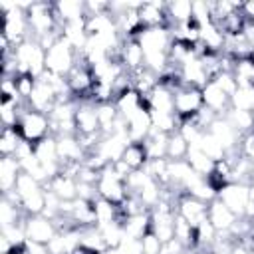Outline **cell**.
<instances>
[{
  "instance_id": "6da1fadb",
  "label": "cell",
  "mask_w": 254,
  "mask_h": 254,
  "mask_svg": "<svg viewBox=\"0 0 254 254\" xmlns=\"http://www.w3.org/2000/svg\"><path fill=\"white\" fill-rule=\"evenodd\" d=\"M26 18H28V26H30V36L36 40L46 34H52L60 28L54 4H48V2H32L30 8L26 10Z\"/></svg>"
},
{
  "instance_id": "7a4b0ae2",
  "label": "cell",
  "mask_w": 254,
  "mask_h": 254,
  "mask_svg": "<svg viewBox=\"0 0 254 254\" xmlns=\"http://www.w3.org/2000/svg\"><path fill=\"white\" fill-rule=\"evenodd\" d=\"M18 133L22 135L24 141L36 145L38 141H42L44 137L52 135V125H50V115L46 113H40V111H34L30 109L28 105L22 109V115H20V121H18Z\"/></svg>"
},
{
  "instance_id": "3957f363",
  "label": "cell",
  "mask_w": 254,
  "mask_h": 254,
  "mask_svg": "<svg viewBox=\"0 0 254 254\" xmlns=\"http://www.w3.org/2000/svg\"><path fill=\"white\" fill-rule=\"evenodd\" d=\"M77 60H79V54L64 38H60L46 52V69H50V71L65 77L73 69V65L77 64Z\"/></svg>"
},
{
  "instance_id": "277c9868",
  "label": "cell",
  "mask_w": 254,
  "mask_h": 254,
  "mask_svg": "<svg viewBox=\"0 0 254 254\" xmlns=\"http://www.w3.org/2000/svg\"><path fill=\"white\" fill-rule=\"evenodd\" d=\"M173 93H175V115H177L181 121L192 119V117L204 107L202 89H198V87L181 83Z\"/></svg>"
},
{
  "instance_id": "5b68a950",
  "label": "cell",
  "mask_w": 254,
  "mask_h": 254,
  "mask_svg": "<svg viewBox=\"0 0 254 254\" xmlns=\"http://www.w3.org/2000/svg\"><path fill=\"white\" fill-rule=\"evenodd\" d=\"M97 194L113 204H121L127 198V187L125 181L119 179L111 167V163L99 173V181H97Z\"/></svg>"
},
{
  "instance_id": "8992f818",
  "label": "cell",
  "mask_w": 254,
  "mask_h": 254,
  "mask_svg": "<svg viewBox=\"0 0 254 254\" xmlns=\"http://www.w3.org/2000/svg\"><path fill=\"white\" fill-rule=\"evenodd\" d=\"M24 232H26V240H32L38 244H48L60 230L52 218H48L44 214H28L24 218Z\"/></svg>"
},
{
  "instance_id": "52a82bcc",
  "label": "cell",
  "mask_w": 254,
  "mask_h": 254,
  "mask_svg": "<svg viewBox=\"0 0 254 254\" xmlns=\"http://www.w3.org/2000/svg\"><path fill=\"white\" fill-rule=\"evenodd\" d=\"M143 50V54H159V52H169L173 44L171 30L167 26H157V28H143L141 34L135 38Z\"/></svg>"
},
{
  "instance_id": "ba28073f",
  "label": "cell",
  "mask_w": 254,
  "mask_h": 254,
  "mask_svg": "<svg viewBox=\"0 0 254 254\" xmlns=\"http://www.w3.org/2000/svg\"><path fill=\"white\" fill-rule=\"evenodd\" d=\"M216 198H220L238 218L244 216V208L250 200V185H244V183H228L224 185Z\"/></svg>"
},
{
  "instance_id": "9c48e42d",
  "label": "cell",
  "mask_w": 254,
  "mask_h": 254,
  "mask_svg": "<svg viewBox=\"0 0 254 254\" xmlns=\"http://www.w3.org/2000/svg\"><path fill=\"white\" fill-rule=\"evenodd\" d=\"M75 133L77 135H93L101 133L99 127V117H97V103L89 99H77V109H75Z\"/></svg>"
},
{
  "instance_id": "30bf717a",
  "label": "cell",
  "mask_w": 254,
  "mask_h": 254,
  "mask_svg": "<svg viewBox=\"0 0 254 254\" xmlns=\"http://www.w3.org/2000/svg\"><path fill=\"white\" fill-rule=\"evenodd\" d=\"M177 214H181L187 222H190L194 228L208 218V204L194 198L189 192H179L177 196Z\"/></svg>"
},
{
  "instance_id": "8fae6325",
  "label": "cell",
  "mask_w": 254,
  "mask_h": 254,
  "mask_svg": "<svg viewBox=\"0 0 254 254\" xmlns=\"http://www.w3.org/2000/svg\"><path fill=\"white\" fill-rule=\"evenodd\" d=\"M208 133L216 137V141L224 147L226 153H232V151H238V145H240V139L242 135L228 123L226 117H216L212 121V125L208 127Z\"/></svg>"
},
{
  "instance_id": "7c38bea8",
  "label": "cell",
  "mask_w": 254,
  "mask_h": 254,
  "mask_svg": "<svg viewBox=\"0 0 254 254\" xmlns=\"http://www.w3.org/2000/svg\"><path fill=\"white\" fill-rule=\"evenodd\" d=\"M153 129V121H151V109H149V103H145L137 113H133L129 119H127V133H129V139L131 143H141L149 137Z\"/></svg>"
},
{
  "instance_id": "4fadbf2b",
  "label": "cell",
  "mask_w": 254,
  "mask_h": 254,
  "mask_svg": "<svg viewBox=\"0 0 254 254\" xmlns=\"http://www.w3.org/2000/svg\"><path fill=\"white\" fill-rule=\"evenodd\" d=\"M58 143V155H60V163H83L87 151L81 147L77 135H58L56 137Z\"/></svg>"
},
{
  "instance_id": "5bb4252c",
  "label": "cell",
  "mask_w": 254,
  "mask_h": 254,
  "mask_svg": "<svg viewBox=\"0 0 254 254\" xmlns=\"http://www.w3.org/2000/svg\"><path fill=\"white\" fill-rule=\"evenodd\" d=\"M139 20L143 28H157V26H169L167 20V2H141Z\"/></svg>"
},
{
  "instance_id": "9a60e30c",
  "label": "cell",
  "mask_w": 254,
  "mask_h": 254,
  "mask_svg": "<svg viewBox=\"0 0 254 254\" xmlns=\"http://www.w3.org/2000/svg\"><path fill=\"white\" fill-rule=\"evenodd\" d=\"M208 220L210 224L220 232H230V228L234 226V222L238 220V216L220 200V198H214L212 202H208Z\"/></svg>"
},
{
  "instance_id": "2e32d148",
  "label": "cell",
  "mask_w": 254,
  "mask_h": 254,
  "mask_svg": "<svg viewBox=\"0 0 254 254\" xmlns=\"http://www.w3.org/2000/svg\"><path fill=\"white\" fill-rule=\"evenodd\" d=\"M202 101H204V107L214 111L218 117H224L230 109V95H226L214 81H208L202 87Z\"/></svg>"
},
{
  "instance_id": "e0dca14e",
  "label": "cell",
  "mask_w": 254,
  "mask_h": 254,
  "mask_svg": "<svg viewBox=\"0 0 254 254\" xmlns=\"http://www.w3.org/2000/svg\"><path fill=\"white\" fill-rule=\"evenodd\" d=\"M26 103H28V107H30V109L50 115V113H52V109H54V107H56V103H58V97H56V93H54V89H52L50 85H46V83L38 81V83H36V87H34V91H32V95L28 97V101H26Z\"/></svg>"
},
{
  "instance_id": "ac0fdd59",
  "label": "cell",
  "mask_w": 254,
  "mask_h": 254,
  "mask_svg": "<svg viewBox=\"0 0 254 254\" xmlns=\"http://www.w3.org/2000/svg\"><path fill=\"white\" fill-rule=\"evenodd\" d=\"M179 73H181L183 83L192 85V87H198V89H202V87L210 81V77H208V73H206V69H204L200 58H192V60L185 62V64L179 67Z\"/></svg>"
},
{
  "instance_id": "d6986e66",
  "label": "cell",
  "mask_w": 254,
  "mask_h": 254,
  "mask_svg": "<svg viewBox=\"0 0 254 254\" xmlns=\"http://www.w3.org/2000/svg\"><path fill=\"white\" fill-rule=\"evenodd\" d=\"M121 64L129 73L145 67V54H143V50H141V46H139V42L135 38H123Z\"/></svg>"
},
{
  "instance_id": "ffe728a7",
  "label": "cell",
  "mask_w": 254,
  "mask_h": 254,
  "mask_svg": "<svg viewBox=\"0 0 254 254\" xmlns=\"http://www.w3.org/2000/svg\"><path fill=\"white\" fill-rule=\"evenodd\" d=\"M224 42H226V36L220 32V28H218L212 20L200 26L198 44L204 48V54H206V52L222 54V52H224Z\"/></svg>"
},
{
  "instance_id": "44dd1931",
  "label": "cell",
  "mask_w": 254,
  "mask_h": 254,
  "mask_svg": "<svg viewBox=\"0 0 254 254\" xmlns=\"http://www.w3.org/2000/svg\"><path fill=\"white\" fill-rule=\"evenodd\" d=\"M22 173V165L16 157H2L0 159V189L2 194H8L16 189L18 177Z\"/></svg>"
},
{
  "instance_id": "7402d4cb",
  "label": "cell",
  "mask_w": 254,
  "mask_h": 254,
  "mask_svg": "<svg viewBox=\"0 0 254 254\" xmlns=\"http://www.w3.org/2000/svg\"><path fill=\"white\" fill-rule=\"evenodd\" d=\"M54 10H56V18H58L60 26H64L67 22L83 20L87 16L85 2H77V0H60V2H54Z\"/></svg>"
},
{
  "instance_id": "603a6c76",
  "label": "cell",
  "mask_w": 254,
  "mask_h": 254,
  "mask_svg": "<svg viewBox=\"0 0 254 254\" xmlns=\"http://www.w3.org/2000/svg\"><path fill=\"white\" fill-rule=\"evenodd\" d=\"M145 99L149 103V109H153V111H169V113H175V93H173L171 87H167L163 83H157L155 89Z\"/></svg>"
},
{
  "instance_id": "cb8c5ba5",
  "label": "cell",
  "mask_w": 254,
  "mask_h": 254,
  "mask_svg": "<svg viewBox=\"0 0 254 254\" xmlns=\"http://www.w3.org/2000/svg\"><path fill=\"white\" fill-rule=\"evenodd\" d=\"M113 103H115V107H117V111H119V117H123V119L127 121L133 113H137V111L147 103V99H145L143 95H139V93L131 87V89L123 91L121 95H117Z\"/></svg>"
},
{
  "instance_id": "d4e9b609",
  "label": "cell",
  "mask_w": 254,
  "mask_h": 254,
  "mask_svg": "<svg viewBox=\"0 0 254 254\" xmlns=\"http://www.w3.org/2000/svg\"><path fill=\"white\" fill-rule=\"evenodd\" d=\"M46 189H50L60 200H73L77 198V179L69 177V175H56L48 185Z\"/></svg>"
},
{
  "instance_id": "484cf974",
  "label": "cell",
  "mask_w": 254,
  "mask_h": 254,
  "mask_svg": "<svg viewBox=\"0 0 254 254\" xmlns=\"http://www.w3.org/2000/svg\"><path fill=\"white\" fill-rule=\"evenodd\" d=\"M189 165H190V169L196 173V175H200V177H208L212 171H214V167H216V161H212L206 153H202L200 151V147H189V153H187V159H185Z\"/></svg>"
},
{
  "instance_id": "4316f807",
  "label": "cell",
  "mask_w": 254,
  "mask_h": 254,
  "mask_svg": "<svg viewBox=\"0 0 254 254\" xmlns=\"http://www.w3.org/2000/svg\"><path fill=\"white\" fill-rule=\"evenodd\" d=\"M121 224H123V230L127 236L141 238L147 230H151V214H149V210H141V212L129 214Z\"/></svg>"
},
{
  "instance_id": "83f0119b",
  "label": "cell",
  "mask_w": 254,
  "mask_h": 254,
  "mask_svg": "<svg viewBox=\"0 0 254 254\" xmlns=\"http://www.w3.org/2000/svg\"><path fill=\"white\" fill-rule=\"evenodd\" d=\"M167 20L169 26H177V24H185L192 20V2L189 0H173L167 2Z\"/></svg>"
},
{
  "instance_id": "f1b7e54d",
  "label": "cell",
  "mask_w": 254,
  "mask_h": 254,
  "mask_svg": "<svg viewBox=\"0 0 254 254\" xmlns=\"http://www.w3.org/2000/svg\"><path fill=\"white\" fill-rule=\"evenodd\" d=\"M34 155L38 157V161L42 165H62L60 155H58V143H56L54 135H48L42 141H38L34 145Z\"/></svg>"
},
{
  "instance_id": "f546056e",
  "label": "cell",
  "mask_w": 254,
  "mask_h": 254,
  "mask_svg": "<svg viewBox=\"0 0 254 254\" xmlns=\"http://www.w3.org/2000/svg\"><path fill=\"white\" fill-rule=\"evenodd\" d=\"M91 206H93V214H95V224H107V222H113V220H119V204H113L101 196L93 198L91 200Z\"/></svg>"
},
{
  "instance_id": "4dcf8cb0",
  "label": "cell",
  "mask_w": 254,
  "mask_h": 254,
  "mask_svg": "<svg viewBox=\"0 0 254 254\" xmlns=\"http://www.w3.org/2000/svg\"><path fill=\"white\" fill-rule=\"evenodd\" d=\"M143 143H145L149 159H167V143H169V135L167 133L151 129L149 137Z\"/></svg>"
},
{
  "instance_id": "1f68e13d",
  "label": "cell",
  "mask_w": 254,
  "mask_h": 254,
  "mask_svg": "<svg viewBox=\"0 0 254 254\" xmlns=\"http://www.w3.org/2000/svg\"><path fill=\"white\" fill-rule=\"evenodd\" d=\"M133 171H139L147 165L149 161V155H147V149H145V143H129L127 149L123 151V157H121Z\"/></svg>"
},
{
  "instance_id": "d6a6232c",
  "label": "cell",
  "mask_w": 254,
  "mask_h": 254,
  "mask_svg": "<svg viewBox=\"0 0 254 254\" xmlns=\"http://www.w3.org/2000/svg\"><path fill=\"white\" fill-rule=\"evenodd\" d=\"M228 119V123L240 133H250L254 131V113L252 111H240V109H228V113L224 115Z\"/></svg>"
},
{
  "instance_id": "836d02e7",
  "label": "cell",
  "mask_w": 254,
  "mask_h": 254,
  "mask_svg": "<svg viewBox=\"0 0 254 254\" xmlns=\"http://www.w3.org/2000/svg\"><path fill=\"white\" fill-rule=\"evenodd\" d=\"M107 248H119V244L125 240V230H123V224L119 220H113V222H107V224H99L97 226Z\"/></svg>"
},
{
  "instance_id": "e575fe53",
  "label": "cell",
  "mask_w": 254,
  "mask_h": 254,
  "mask_svg": "<svg viewBox=\"0 0 254 254\" xmlns=\"http://www.w3.org/2000/svg\"><path fill=\"white\" fill-rule=\"evenodd\" d=\"M22 135L18 133V129H4L2 127V135H0V153L2 157H16V151L22 143Z\"/></svg>"
},
{
  "instance_id": "d590c367",
  "label": "cell",
  "mask_w": 254,
  "mask_h": 254,
  "mask_svg": "<svg viewBox=\"0 0 254 254\" xmlns=\"http://www.w3.org/2000/svg\"><path fill=\"white\" fill-rule=\"evenodd\" d=\"M230 109L254 113V87H236V91L230 95Z\"/></svg>"
},
{
  "instance_id": "8d00e7d4",
  "label": "cell",
  "mask_w": 254,
  "mask_h": 254,
  "mask_svg": "<svg viewBox=\"0 0 254 254\" xmlns=\"http://www.w3.org/2000/svg\"><path fill=\"white\" fill-rule=\"evenodd\" d=\"M187 153H189V143L185 141V137L179 131L171 133L167 143V159L181 161V159H187Z\"/></svg>"
},
{
  "instance_id": "74e56055",
  "label": "cell",
  "mask_w": 254,
  "mask_h": 254,
  "mask_svg": "<svg viewBox=\"0 0 254 254\" xmlns=\"http://www.w3.org/2000/svg\"><path fill=\"white\" fill-rule=\"evenodd\" d=\"M198 147H200V151L202 153H206L212 161H222L224 157H226V151H224V147L216 141V137L214 135H210L208 131H204L202 133V139H200V143H198Z\"/></svg>"
},
{
  "instance_id": "f35d334b",
  "label": "cell",
  "mask_w": 254,
  "mask_h": 254,
  "mask_svg": "<svg viewBox=\"0 0 254 254\" xmlns=\"http://www.w3.org/2000/svg\"><path fill=\"white\" fill-rule=\"evenodd\" d=\"M36 83H38V79H36L34 75H30V73L16 75V87H18V93H20V97H22L24 101H28V97L32 95Z\"/></svg>"
},
{
  "instance_id": "ab89813d",
  "label": "cell",
  "mask_w": 254,
  "mask_h": 254,
  "mask_svg": "<svg viewBox=\"0 0 254 254\" xmlns=\"http://www.w3.org/2000/svg\"><path fill=\"white\" fill-rule=\"evenodd\" d=\"M141 246H143V254H161V238L153 232V230H147L143 236H141Z\"/></svg>"
},
{
  "instance_id": "60d3db41",
  "label": "cell",
  "mask_w": 254,
  "mask_h": 254,
  "mask_svg": "<svg viewBox=\"0 0 254 254\" xmlns=\"http://www.w3.org/2000/svg\"><path fill=\"white\" fill-rule=\"evenodd\" d=\"M210 81H214L226 95H232V93L236 91V87H238V83H236L232 71H220V73H218L214 79H210Z\"/></svg>"
},
{
  "instance_id": "b9f144b4",
  "label": "cell",
  "mask_w": 254,
  "mask_h": 254,
  "mask_svg": "<svg viewBox=\"0 0 254 254\" xmlns=\"http://www.w3.org/2000/svg\"><path fill=\"white\" fill-rule=\"evenodd\" d=\"M238 149H240V155H242L244 159H248V161L254 163V131L242 135Z\"/></svg>"
},
{
  "instance_id": "7bdbcfd3",
  "label": "cell",
  "mask_w": 254,
  "mask_h": 254,
  "mask_svg": "<svg viewBox=\"0 0 254 254\" xmlns=\"http://www.w3.org/2000/svg\"><path fill=\"white\" fill-rule=\"evenodd\" d=\"M119 252H121V254H143L141 238H131V236H125V240L119 244Z\"/></svg>"
},
{
  "instance_id": "ee69618b",
  "label": "cell",
  "mask_w": 254,
  "mask_h": 254,
  "mask_svg": "<svg viewBox=\"0 0 254 254\" xmlns=\"http://www.w3.org/2000/svg\"><path fill=\"white\" fill-rule=\"evenodd\" d=\"M189 248L179 240V238H171L167 242H163L161 246V254H185Z\"/></svg>"
},
{
  "instance_id": "f6af8a7d",
  "label": "cell",
  "mask_w": 254,
  "mask_h": 254,
  "mask_svg": "<svg viewBox=\"0 0 254 254\" xmlns=\"http://www.w3.org/2000/svg\"><path fill=\"white\" fill-rule=\"evenodd\" d=\"M111 167H113V171H115V175L119 177V179H127L131 173H133V169L123 161V159H119V161H115V163H111Z\"/></svg>"
},
{
  "instance_id": "bcb514c9",
  "label": "cell",
  "mask_w": 254,
  "mask_h": 254,
  "mask_svg": "<svg viewBox=\"0 0 254 254\" xmlns=\"http://www.w3.org/2000/svg\"><path fill=\"white\" fill-rule=\"evenodd\" d=\"M240 12L246 22H254V0H246L240 4Z\"/></svg>"
},
{
  "instance_id": "7dc6e473",
  "label": "cell",
  "mask_w": 254,
  "mask_h": 254,
  "mask_svg": "<svg viewBox=\"0 0 254 254\" xmlns=\"http://www.w3.org/2000/svg\"><path fill=\"white\" fill-rule=\"evenodd\" d=\"M242 36H244V40L248 42V46L254 50V22H246V24H244Z\"/></svg>"
},
{
  "instance_id": "c3c4849f",
  "label": "cell",
  "mask_w": 254,
  "mask_h": 254,
  "mask_svg": "<svg viewBox=\"0 0 254 254\" xmlns=\"http://www.w3.org/2000/svg\"><path fill=\"white\" fill-rule=\"evenodd\" d=\"M198 254H212V252H198Z\"/></svg>"
},
{
  "instance_id": "681fc988",
  "label": "cell",
  "mask_w": 254,
  "mask_h": 254,
  "mask_svg": "<svg viewBox=\"0 0 254 254\" xmlns=\"http://www.w3.org/2000/svg\"><path fill=\"white\" fill-rule=\"evenodd\" d=\"M252 224H254V222H252Z\"/></svg>"
}]
</instances>
